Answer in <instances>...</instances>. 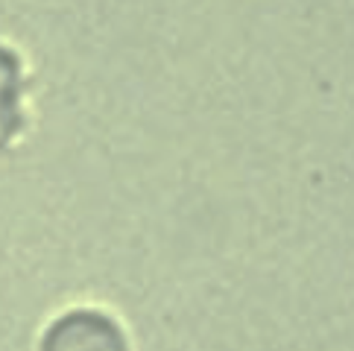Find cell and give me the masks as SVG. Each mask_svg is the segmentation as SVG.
Returning <instances> with one entry per match:
<instances>
[{
    "label": "cell",
    "mask_w": 354,
    "mask_h": 351,
    "mask_svg": "<svg viewBox=\"0 0 354 351\" xmlns=\"http://www.w3.org/2000/svg\"><path fill=\"white\" fill-rule=\"evenodd\" d=\"M18 59L0 47V146L21 126V73Z\"/></svg>",
    "instance_id": "obj_2"
},
{
    "label": "cell",
    "mask_w": 354,
    "mask_h": 351,
    "mask_svg": "<svg viewBox=\"0 0 354 351\" xmlns=\"http://www.w3.org/2000/svg\"><path fill=\"white\" fill-rule=\"evenodd\" d=\"M39 351H126V336L109 313L73 307L50 322Z\"/></svg>",
    "instance_id": "obj_1"
}]
</instances>
